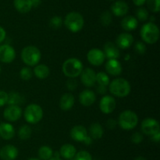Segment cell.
I'll use <instances>...</instances> for the list:
<instances>
[{
  "mask_svg": "<svg viewBox=\"0 0 160 160\" xmlns=\"http://www.w3.org/2000/svg\"><path fill=\"white\" fill-rule=\"evenodd\" d=\"M59 152L60 154V156H62L65 159L69 160L74 158L77 153V149L73 144H65L60 147V150Z\"/></svg>",
  "mask_w": 160,
  "mask_h": 160,
  "instance_id": "obj_25",
  "label": "cell"
},
{
  "mask_svg": "<svg viewBox=\"0 0 160 160\" xmlns=\"http://www.w3.org/2000/svg\"><path fill=\"white\" fill-rule=\"evenodd\" d=\"M88 133V136H90L93 140H98L102 137L104 134V130L101 124L98 122H94L89 126Z\"/></svg>",
  "mask_w": 160,
  "mask_h": 160,
  "instance_id": "obj_24",
  "label": "cell"
},
{
  "mask_svg": "<svg viewBox=\"0 0 160 160\" xmlns=\"http://www.w3.org/2000/svg\"><path fill=\"white\" fill-rule=\"evenodd\" d=\"M49 160H62V159H60V158H54V157H53V158H50Z\"/></svg>",
  "mask_w": 160,
  "mask_h": 160,
  "instance_id": "obj_50",
  "label": "cell"
},
{
  "mask_svg": "<svg viewBox=\"0 0 160 160\" xmlns=\"http://www.w3.org/2000/svg\"><path fill=\"white\" fill-rule=\"evenodd\" d=\"M67 88L70 91H73L77 89L78 86V81L75 78H69L66 83Z\"/></svg>",
  "mask_w": 160,
  "mask_h": 160,
  "instance_id": "obj_40",
  "label": "cell"
},
{
  "mask_svg": "<svg viewBox=\"0 0 160 160\" xmlns=\"http://www.w3.org/2000/svg\"><path fill=\"white\" fill-rule=\"evenodd\" d=\"M28 160H39V159H37V158H30V159H28Z\"/></svg>",
  "mask_w": 160,
  "mask_h": 160,
  "instance_id": "obj_51",
  "label": "cell"
},
{
  "mask_svg": "<svg viewBox=\"0 0 160 160\" xmlns=\"http://www.w3.org/2000/svg\"><path fill=\"white\" fill-rule=\"evenodd\" d=\"M138 123V117L134 111L125 110L119 115L118 124L124 130H131L135 128Z\"/></svg>",
  "mask_w": 160,
  "mask_h": 160,
  "instance_id": "obj_6",
  "label": "cell"
},
{
  "mask_svg": "<svg viewBox=\"0 0 160 160\" xmlns=\"http://www.w3.org/2000/svg\"><path fill=\"white\" fill-rule=\"evenodd\" d=\"M18 149L12 144H7L0 150V158L2 160H14L18 156Z\"/></svg>",
  "mask_w": 160,
  "mask_h": 160,
  "instance_id": "obj_15",
  "label": "cell"
},
{
  "mask_svg": "<svg viewBox=\"0 0 160 160\" xmlns=\"http://www.w3.org/2000/svg\"><path fill=\"white\" fill-rule=\"evenodd\" d=\"M106 70L109 75L117 76L121 74L123 67L120 62L117 59H109L106 63Z\"/></svg>",
  "mask_w": 160,
  "mask_h": 160,
  "instance_id": "obj_17",
  "label": "cell"
},
{
  "mask_svg": "<svg viewBox=\"0 0 160 160\" xmlns=\"http://www.w3.org/2000/svg\"><path fill=\"white\" fill-rule=\"evenodd\" d=\"M74 96L70 93H64L59 100V107L62 111H69L74 105Z\"/></svg>",
  "mask_w": 160,
  "mask_h": 160,
  "instance_id": "obj_22",
  "label": "cell"
},
{
  "mask_svg": "<svg viewBox=\"0 0 160 160\" xmlns=\"http://www.w3.org/2000/svg\"><path fill=\"white\" fill-rule=\"evenodd\" d=\"M103 53L108 59H118L120 56V50L117 45L112 42H107L105 44Z\"/></svg>",
  "mask_w": 160,
  "mask_h": 160,
  "instance_id": "obj_18",
  "label": "cell"
},
{
  "mask_svg": "<svg viewBox=\"0 0 160 160\" xmlns=\"http://www.w3.org/2000/svg\"><path fill=\"white\" fill-rule=\"evenodd\" d=\"M33 76V71L29 67H23L20 71V77L22 80L28 81Z\"/></svg>",
  "mask_w": 160,
  "mask_h": 160,
  "instance_id": "obj_33",
  "label": "cell"
},
{
  "mask_svg": "<svg viewBox=\"0 0 160 160\" xmlns=\"http://www.w3.org/2000/svg\"><path fill=\"white\" fill-rule=\"evenodd\" d=\"M31 133H32V130L31 126L28 125H23L18 130V136L20 140H28L31 137Z\"/></svg>",
  "mask_w": 160,
  "mask_h": 160,
  "instance_id": "obj_30",
  "label": "cell"
},
{
  "mask_svg": "<svg viewBox=\"0 0 160 160\" xmlns=\"http://www.w3.org/2000/svg\"><path fill=\"white\" fill-rule=\"evenodd\" d=\"M84 69L82 62L78 58H69L64 61L62 70L64 75L69 78H75L81 75Z\"/></svg>",
  "mask_w": 160,
  "mask_h": 160,
  "instance_id": "obj_1",
  "label": "cell"
},
{
  "mask_svg": "<svg viewBox=\"0 0 160 160\" xmlns=\"http://www.w3.org/2000/svg\"><path fill=\"white\" fill-rule=\"evenodd\" d=\"M134 42V37L129 32H123L117 36L116 39V45L119 49L122 50H127Z\"/></svg>",
  "mask_w": 160,
  "mask_h": 160,
  "instance_id": "obj_14",
  "label": "cell"
},
{
  "mask_svg": "<svg viewBox=\"0 0 160 160\" xmlns=\"http://www.w3.org/2000/svg\"><path fill=\"white\" fill-rule=\"evenodd\" d=\"M33 74L39 79H45L50 75V69L45 64H37L34 66Z\"/></svg>",
  "mask_w": 160,
  "mask_h": 160,
  "instance_id": "obj_27",
  "label": "cell"
},
{
  "mask_svg": "<svg viewBox=\"0 0 160 160\" xmlns=\"http://www.w3.org/2000/svg\"><path fill=\"white\" fill-rule=\"evenodd\" d=\"M43 109L37 104H31L26 107L23 116L27 122L30 124H36L43 118Z\"/></svg>",
  "mask_w": 160,
  "mask_h": 160,
  "instance_id": "obj_7",
  "label": "cell"
},
{
  "mask_svg": "<svg viewBox=\"0 0 160 160\" xmlns=\"http://www.w3.org/2000/svg\"><path fill=\"white\" fill-rule=\"evenodd\" d=\"M133 3H134L135 6H142L146 3V0H133Z\"/></svg>",
  "mask_w": 160,
  "mask_h": 160,
  "instance_id": "obj_47",
  "label": "cell"
},
{
  "mask_svg": "<svg viewBox=\"0 0 160 160\" xmlns=\"http://www.w3.org/2000/svg\"><path fill=\"white\" fill-rule=\"evenodd\" d=\"M1 71H2V69H1V66H0V73H1Z\"/></svg>",
  "mask_w": 160,
  "mask_h": 160,
  "instance_id": "obj_52",
  "label": "cell"
},
{
  "mask_svg": "<svg viewBox=\"0 0 160 160\" xmlns=\"http://www.w3.org/2000/svg\"><path fill=\"white\" fill-rule=\"evenodd\" d=\"M63 24V20L59 16H54L49 20V26L52 29L56 30L60 28Z\"/></svg>",
  "mask_w": 160,
  "mask_h": 160,
  "instance_id": "obj_34",
  "label": "cell"
},
{
  "mask_svg": "<svg viewBox=\"0 0 160 160\" xmlns=\"http://www.w3.org/2000/svg\"><path fill=\"white\" fill-rule=\"evenodd\" d=\"M96 91L98 94H102V95H104L107 93V86H101V85H98L96 88Z\"/></svg>",
  "mask_w": 160,
  "mask_h": 160,
  "instance_id": "obj_43",
  "label": "cell"
},
{
  "mask_svg": "<svg viewBox=\"0 0 160 160\" xmlns=\"http://www.w3.org/2000/svg\"><path fill=\"white\" fill-rule=\"evenodd\" d=\"M6 37V32L2 27L0 26V43L5 40Z\"/></svg>",
  "mask_w": 160,
  "mask_h": 160,
  "instance_id": "obj_44",
  "label": "cell"
},
{
  "mask_svg": "<svg viewBox=\"0 0 160 160\" xmlns=\"http://www.w3.org/2000/svg\"><path fill=\"white\" fill-rule=\"evenodd\" d=\"M24 103V99L23 96L20 95L17 92H10L8 93V105H20L21 104Z\"/></svg>",
  "mask_w": 160,
  "mask_h": 160,
  "instance_id": "obj_28",
  "label": "cell"
},
{
  "mask_svg": "<svg viewBox=\"0 0 160 160\" xmlns=\"http://www.w3.org/2000/svg\"><path fill=\"white\" fill-rule=\"evenodd\" d=\"M128 10L129 6L123 1H117L111 6V11L112 14L117 17H123L128 13Z\"/></svg>",
  "mask_w": 160,
  "mask_h": 160,
  "instance_id": "obj_20",
  "label": "cell"
},
{
  "mask_svg": "<svg viewBox=\"0 0 160 160\" xmlns=\"http://www.w3.org/2000/svg\"><path fill=\"white\" fill-rule=\"evenodd\" d=\"M8 93L3 90H0V107L4 106L7 104Z\"/></svg>",
  "mask_w": 160,
  "mask_h": 160,
  "instance_id": "obj_41",
  "label": "cell"
},
{
  "mask_svg": "<svg viewBox=\"0 0 160 160\" xmlns=\"http://www.w3.org/2000/svg\"><path fill=\"white\" fill-rule=\"evenodd\" d=\"M31 3L32 5V7L36 8L41 4V0H31Z\"/></svg>",
  "mask_w": 160,
  "mask_h": 160,
  "instance_id": "obj_48",
  "label": "cell"
},
{
  "mask_svg": "<svg viewBox=\"0 0 160 160\" xmlns=\"http://www.w3.org/2000/svg\"><path fill=\"white\" fill-rule=\"evenodd\" d=\"M148 9L152 13H159L160 10V0H146Z\"/></svg>",
  "mask_w": 160,
  "mask_h": 160,
  "instance_id": "obj_36",
  "label": "cell"
},
{
  "mask_svg": "<svg viewBox=\"0 0 160 160\" xmlns=\"http://www.w3.org/2000/svg\"><path fill=\"white\" fill-rule=\"evenodd\" d=\"M112 13L108 10L104 11V12L101 14V16H100V22H101L102 24L105 27L109 26V25L111 24V23H112Z\"/></svg>",
  "mask_w": 160,
  "mask_h": 160,
  "instance_id": "obj_32",
  "label": "cell"
},
{
  "mask_svg": "<svg viewBox=\"0 0 160 160\" xmlns=\"http://www.w3.org/2000/svg\"><path fill=\"white\" fill-rule=\"evenodd\" d=\"M140 35L144 42L152 45V44L156 43L159 40V29L155 23L148 22L142 27Z\"/></svg>",
  "mask_w": 160,
  "mask_h": 160,
  "instance_id": "obj_4",
  "label": "cell"
},
{
  "mask_svg": "<svg viewBox=\"0 0 160 160\" xmlns=\"http://www.w3.org/2000/svg\"><path fill=\"white\" fill-rule=\"evenodd\" d=\"M16 58V51L12 45L4 44L0 45V61L5 64L12 63Z\"/></svg>",
  "mask_w": 160,
  "mask_h": 160,
  "instance_id": "obj_9",
  "label": "cell"
},
{
  "mask_svg": "<svg viewBox=\"0 0 160 160\" xmlns=\"http://www.w3.org/2000/svg\"><path fill=\"white\" fill-rule=\"evenodd\" d=\"M134 160H146L145 158H144L143 156H138L137 158H134Z\"/></svg>",
  "mask_w": 160,
  "mask_h": 160,
  "instance_id": "obj_49",
  "label": "cell"
},
{
  "mask_svg": "<svg viewBox=\"0 0 160 160\" xmlns=\"http://www.w3.org/2000/svg\"><path fill=\"white\" fill-rule=\"evenodd\" d=\"M87 59L92 65L100 66L104 63L106 56L102 50L93 48L88 52Z\"/></svg>",
  "mask_w": 160,
  "mask_h": 160,
  "instance_id": "obj_10",
  "label": "cell"
},
{
  "mask_svg": "<svg viewBox=\"0 0 160 160\" xmlns=\"http://www.w3.org/2000/svg\"><path fill=\"white\" fill-rule=\"evenodd\" d=\"M109 1H113V0H109Z\"/></svg>",
  "mask_w": 160,
  "mask_h": 160,
  "instance_id": "obj_53",
  "label": "cell"
},
{
  "mask_svg": "<svg viewBox=\"0 0 160 160\" xmlns=\"http://www.w3.org/2000/svg\"><path fill=\"white\" fill-rule=\"evenodd\" d=\"M117 107V101L115 98L110 95H105L102 97L99 103L100 110L104 114H110L113 112Z\"/></svg>",
  "mask_w": 160,
  "mask_h": 160,
  "instance_id": "obj_11",
  "label": "cell"
},
{
  "mask_svg": "<svg viewBox=\"0 0 160 160\" xmlns=\"http://www.w3.org/2000/svg\"><path fill=\"white\" fill-rule=\"evenodd\" d=\"M81 81L83 85L87 87L94 86L96 83V73L93 69L86 67L81 73Z\"/></svg>",
  "mask_w": 160,
  "mask_h": 160,
  "instance_id": "obj_13",
  "label": "cell"
},
{
  "mask_svg": "<svg viewBox=\"0 0 160 160\" xmlns=\"http://www.w3.org/2000/svg\"><path fill=\"white\" fill-rule=\"evenodd\" d=\"M38 156L42 160H49L53 156V151L48 146H42L38 150Z\"/></svg>",
  "mask_w": 160,
  "mask_h": 160,
  "instance_id": "obj_29",
  "label": "cell"
},
{
  "mask_svg": "<svg viewBox=\"0 0 160 160\" xmlns=\"http://www.w3.org/2000/svg\"><path fill=\"white\" fill-rule=\"evenodd\" d=\"M74 160H92V155L86 151H80L77 152L74 156Z\"/></svg>",
  "mask_w": 160,
  "mask_h": 160,
  "instance_id": "obj_37",
  "label": "cell"
},
{
  "mask_svg": "<svg viewBox=\"0 0 160 160\" xmlns=\"http://www.w3.org/2000/svg\"><path fill=\"white\" fill-rule=\"evenodd\" d=\"M92 142H93V139H92L90 136H88V135L87 137H86L85 139L84 140V141H83V143H84V144H86V145H90V144H92Z\"/></svg>",
  "mask_w": 160,
  "mask_h": 160,
  "instance_id": "obj_46",
  "label": "cell"
},
{
  "mask_svg": "<svg viewBox=\"0 0 160 160\" xmlns=\"http://www.w3.org/2000/svg\"><path fill=\"white\" fill-rule=\"evenodd\" d=\"M141 129L145 134L152 136L159 132V123L156 119L152 118H146L142 121Z\"/></svg>",
  "mask_w": 160,
  "mask_h": 160,
  "instance_id": "obj_8",
  "label": "cell"
},
{
  "mask_svg": "<svg viewBox=\"0 0 160 160\" xmlns=\"http://www.w3.org/2000/svg\"><path fill=\"white\" fill-rule=\"evenodd\" d=\"M109 89L112 95L117 97H125L131 93V86L129 82L123 78H118L109 83Z\"/></svg>",
  "mask_w": 160,
  "mask_h": 160,
  "instance_id": "obj_2",
  "label": "cell"
},
{
  "mask_svg": "<svg viewBox=\"0 0 160 160\" xmlns=\"http://www.w3.org/2000/svg\"><path fill=\"white\" fill-rule=\"evenodd\" d=\"M136 17H137V20H140V21H145L149 18V15H148V12L145 8L140 7L137 9L136 11Z\"/></svg>",
  "mask_w": 160,
  "mask_h": 160,
  "instance_id": "obj_35",
  "label": "cell"
},
{
  "mask_svg": "<svg viewBox=\"0 0 160 160\" xmlns=\"http://www.w3.org/2000/svg\"><path fill=\"white\" fill-rule=\"evenodd\" d=\"M70 133L72 139L75 141H78V142H83L88 135L87 129L84 125H74L71 129Z\"/></svg>",
  "mask_w": 160,
  "mask_h": 160,
  "instance_id": "obj_16",
  "label": "cell"
},
{
  "mask_svg": "<svg viewBox=\"0 0 160 160\" xmlns=\"http://www.w3.org/2000/svg\"><path fill=\"white\" fill-rule=\"evenodd\" d=\"M134 51L140 55L145 54V52H146V45H145L143 42L138 41L134 45Z\"/></svg>",
  "mask_w": 160,
  "mask_h": 160,
  "instance_id": "obj_38",
  "label": "cell"
},
{
  "mask_svg": "<svg viewBox=\"0 0 160 160\" xmlns=\"http://www.w3.org/2000/svg\"><path fill=\"white\" fill-rule=\"evenodd\" d=\"M96 100V95L90 89H84L80 93L79 101L83 106L89 107L93 104Z\"/></svg>",
  "mask_w": 160,
  "mask_h": 160,
  "instance_id": "obj_19",
  "label": "cell"
},
{
  "mask_svg": "<svg viewBox=\"0 0 160 160\" xmlns=\"http://www.w3.org/2000/svg\"><path fill=\"white\" fill-rule=\"evenodd\" d=\"M15 136V129L9 122H1L0 123V136L2 139L10 140Z\"/></svg>",
  "mask_w": 160,
  "mask_h": 160,
  "instance_id": "obj_21",
  "label": "cell"
},
{
  "mask_svg": "<svg viewBox=\"0 0 160 160\" xmlns=\"http://www.w3.org/2000/svg\"><path fill=\"white\" fill-rule=\"evenodd\" d=\"M96 83H98V85L108 86L109 85V83H110L109 76L106 72H98V73H96Z\"/></svg>",
  "mask_w": 160,
  "mask_h": 160,
  "instance_id": "obj_31",
  "label": "cell"
},
{
  "mask_svg": "<svg viewBox=\"0 0 160 160\" xmlns=\"http://www.w3.org/2000/svg\"><path fill=\"white\" fill-rule=\"evenodd\" d=\"M151 140L155 143H159L160 141V132L155 133V134L152 135L151 136Z\"/></svg>",
  "mask_w": 160,
  "mask_h": 160,
  "instance_id": "obj_45",
  "label": "cell"
},
{
  "mask_svg": "<svg viewBox=\"0 0 160 160\" xmlns=\"http://www.w3.org/2000/svg\"><path fill=\"white\" fill-rule=\"evenodd\" d=\"M21 60L28 67L37 65L42 58V53L38 47L34 45H28L22 50Z\"/></svg>",
  "mask_w": 160,
  "mask_h": 160,
  "instance_id": "obj_3",
  "label": "cell"
},
{
  "mask_svg": "<svg viewBox=\"0 0 160 160\" xmlns=\"http://www.w3.org/2000/svg\"><path fill=\"white\" fill-rule=\"evenodd\" d=\"M117 121L113 119H108L107 122H106V125H107L108 128L110 129V130H114V129L116 128V126H117Z\"/></svg>",
  "mask_w": 160,
  "mask_h": 160,
  "instance_id": "obj_42",
  "label": "cell"
},
{
  "mask_svg": "<svg viewBox=\"0 0 160 160\" xmlns=\"http://www.w3.org/2000/svg\"><path fill=\"white\" fill-rule=\"evenodd\" d=\"M15 9L20 13H27L32 9L31 0H13Z\"/></svg>",
  "mask_w": 160,
  "mask_h": 160,
  "instance_id": "obj_26",
  "label": "cell"
},
{
  "mask_svg": "<svg viewBox=\"0 0 160 160\" xmlns=\"http://www.w3.org/2000/svg\"><path fill=\"white\" fill-rule=\"evenodd\" d=\"M22 113L21 108L18 105H8L4 110L3 116L9 122H16L21 118Z\"/></svg>",
  "mask_w": 160,
  "mask_h": 160,
  "instance_id": "obj_12",
  "label": "cell"
},
{
  "mask_svg": "<svg viewBox=\"0 0 160 160\" xmlns=\"http://www.w3.org/2000/svg\"><path fill=\"white\" fill-rule=\"evenodd\" d=\"M143 139V135L141 133H139V132L134 133L132 134V136H131V141H132V143H134L135 144H138L140 143H142Z\"/></svg>",
  "mask_w": 160,
  "mask_h": 160,
  "instance_id": "obj_39",
  "label": "cell"
},
{
  "mask_svg": "<svg viewBox=\"0 0 160 160\" xmlns=\"http://www.w3.org/2000/svg\"><path fill=\"white\" fill-rule=\"evenodd\" d=\"M63 24L66 28L73 33L79 32L84 25L83 16L78 12H70L65 17Z\"/></svg>",
  "mask_w": 160,
  "mask_h": 160,
  "instance_id": "obj_5",
  "label": "cell"
},
{
  "mask_svg": "<svg viewBox=\"0 0 160 160\" xmlns=\"http://www.w3.org/2000/svg\"><path fill=\"white\" fill-rule=\"evenodd\" d=\"M138 21L134 16H126L121 20V28L127 32L132 31L138 28Z\"/></svg>",
  "mask_w": 160,
  "mask_h": 160,
  "instance_id": "obj_23",
  "label": "cell"
}]
</instances>
